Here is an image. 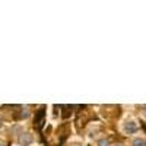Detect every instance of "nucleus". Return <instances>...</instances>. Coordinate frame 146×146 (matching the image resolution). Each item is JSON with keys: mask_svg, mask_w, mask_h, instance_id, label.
I'll return each instance as SVG.
<instances>
[{"mask_svg": "<svg viewBox=\"0 0 146 146\" xmlns=\"http://www.w3.org/2000/svg\"><path fill=\"white\" fill-rule=\"evenodd\" d=\"M123 130L126 133H129V135H133V133H136L139 130V126L136 121H133V120H127L124 121V124H123Z\"/></svg>", "mask_w": 146, "mask_h": 146, "instance_id": "f257e3e1", "label": "nucleus"}, {"mask_svg": "<svg viewBox=\"0 0 146 146\" xmlns=\"http://www.w3.org/2000/svg\"><path fill=\"white\" fill-rule=\"evenodd\" d=\"M19 143L23 145V146H28L29 143H32V136L29 135V133H22V135L19 136Z\"/></svg>", "mask_w": 146, "mask_h": 146, "instance_id": "f03ea898", "label": "nucleus"}, {"mask_svg": "<svg viewBox=\"0 0 146 146\" xmlns=\"http://www.w3.org/2000/svg\"><path fill=\"white\" fill-rule=\"evenodd\" d=\"M133 146H146V142L143 139H135L133 140Z\"/></svg>", "mask_w": 146, "mask_h": 146, "instance_id": "7ed1b4c3", "label": "nucleus"}, {"mask_svg": "<svg viewBox=\"0 0 146 146\" xmlns=\"http://www.w3.org/2000/svg\"><path fill=\"white\" fill-rule=\"evenodd\" d=\"M98 146H110V142H108L107 139H101V140L98 142Z\"/></svg>", "mask_w": 146, "mask_h": 146, "instance_id": "20e7f679", "label": "nucleus"}, {"mask_svg": "<svg viewBox=\"0 0 146 146\" xmlns=\"http://www.w3.org/2000/svg\"><path fill=\"white\" fill-rule=\"evenodd\" d=\"M2 127H3V120L0 118V129H2Z\"/></svg>", "mask_w": 146, "mask_h": 146, "instance_id": "39448f33", "label": "nucleus"}, {"mask_svg": "<svg viewBox=\"0 0 146 146\" xmlns=\"http://www.w3.org/2000/svg\"><path fill=\"white\" fill-rule=\"evenodd\" d=\"M0 146H5V145H3V143H0Z\"/></svg>", "mask_w": 146, "mask_h": 146, "instance_id": "423d86ee", "label": "nucleus"}, {"mask_svg": "<svg viewBox=\"0 0 146 146\" xmlns=\"http://www.w3.org/2000/svg\"><path fill=\"white\" fill-rule=\"evenodd\" d=\"M114 146H121V145H114Z\"/></svg>", "mask_w": 146, "mask_h": 146, "instance_id": "0eeeda50", "label": "nucleus"}]
</instances>
